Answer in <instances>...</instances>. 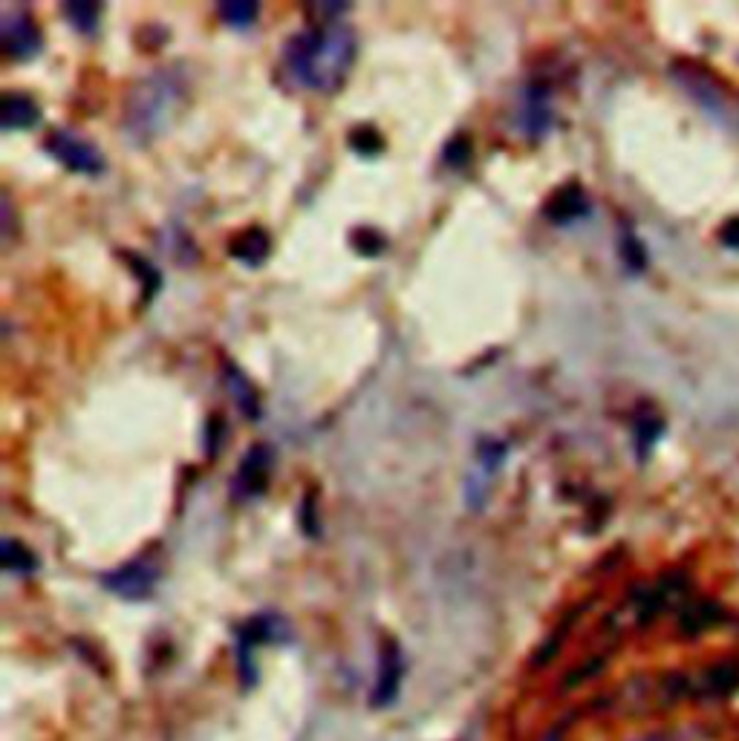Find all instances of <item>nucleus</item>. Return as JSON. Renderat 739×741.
<instances>
[{
  "label": "nucleus",
  "instance_id": "dca6fc26",
  "mask_svg": "<svg viewBox=\"0 0 739 741\" xmlns=\"http://www.w3.org/2000/svg\"><path fill=\"white\" fill-rule=\"evenodd\" d=\"M64 18L70 21V26H76L81 35H93L99 29V18H102V6L99 3H67L64 6Z\"/></svg>",
  "mask_w": 739,
  "mask_h": 741
},
{
  "label": "nucleus",
  "instance_id": "2eb2a0df",
  "mask_svg": "<svg viewBox=\"0 0 739 741\" xmlns=\"http://www.w3.org/2000/svg\"><path fill=\"white\" fill-rule=\"evenodd\" d=\"M0 563L9 574H32L38 569V557L26 548L24 543L6 537L3 540V548H0Z\"/></svg>",
  "mask_w": 739,
  "mask_h": 741
},
{
  "label": "nucleus",
  "instance_id": "7ed1b4c3",
  "mask_svg": "<svg viewBox=\"0 0 739 741\" xmlns=\"http://www.w3.org/2000/svg\"><path fill=\"white\" fill-rule=\"evenodd\" d=\"M44 148L58 165H64L67 171L81 173V176H99L107 168L102 150L96 148L90 139L78 136L73 130H64V127L52 130Z\"/></svg>",
  "mask_w": 739,
  "mask_h": 741
},
{
  "label": "nucleus",
  "instance_id": "f257e3e1",
  "mask_svg": "<svg viewBox=\"0 0 739 741\" xmlns=\"http://www.w3.org/2000/svg\"><path fill=\"white\" fill-rule=\"evenodd\" d=\"M356 32L341 21H324L315 29H304L286 44V67L306 90L330 96L341 90L356 61Z\"/></svg>",
  "mask_w": 739,
  "mask_h": 741
},
{
  "label": "nucleus",
  "instance_id": "ddd939ff",
  "mask_svg": "<svg viewBox=\"0 0 739 741\" xmlns=\"http://www.w3.org/2000/svg\"><path fill=\"white\" fill-rule=\"evenodd\" d=\"M223 378H226V387H229L231 398H234V404H237V410L246 416L249 421H260V396H257L255 384L246 378V372L237 370L234 364H226V372H223Z\"/></svg>",
  "mask_w": 739,
  "mask_h": 741
},
{
  "label": "nucleus",
  "instance_id": "393cba45",
  "mask_svg": "<svg viewBox=\"0 0 739 741\" xmlns=\"http://www.w3.org/2000/svg\"><path fill=\"white\" fill-rule=\"evenodd\" d=\"M624 260L633 266V269H641L644 266V251L638 246L633 237H627V246H624Z\"/></svg>",
  "mask_w": 739,
  "mask_h": 741
},
{
  "label": "nucleus",
  "instance_id": "b1692460",
  "mask_svg": "<svg viewBox=\"0 0 739 741\" xmlns=\"http://www.w3.org/2000/svg\"><path fill=\"white\" fill-rule=\"evenodd\" d=\"M569 623H572V618L566 620L561 629H558V632H555V635H552L549 641L540 646V652H537V658H535L537 669L546 667V664H549V661H552V658H555V655L561 652V643H563V638H566V632H569Z\"/></svg>",
  "mask_w": 739,
  "mask_h": 741
},
{
  "label": "nucleus",
  "instance_id": "20e7f679",
  "mask_svg": "<svg viewBox=\"0 0 739 741\" xmlns=\"http://www.w3.org/2000/svg\"><path fill=\"white\" fill-rule=\"evenodd\" d=\"M509 456V445L500 442V439H483L477 445V456H474V465L468 470V479H465V505L471 511H480L488 494H491V485L497 479V473L503 468Z\"/></svg>",
  "mask_w": 739,
  "mask_h": 741
},
{
  "label": "nucleus",
  "instance_id": "9b49d317",
  "mask_svg": "<svg viewBox=\"0 0 739 741\" xmlns=\"http://www.w3.org/2000/svg\"><path fill=\"white\" fill-rule=\"evenodd\" d=\"M269 251H272V240H269V234L263 228H246V231H240L229 243L231 257L237 263L249 266V269L263 266L266 257H269Z\"/></svg>",
  "mask_w": 739,
  "mask_h": 741
},
{
  "label": "nucleus",
  "instance_id": "423d86ee",
  "mask_svg": "<svg viewBox=\"0 0 739 741\" xmlns=\"http://www.w3.org/2000/svg\"><path fill=\"white\" fill-rule=\"evenodd\" d=\"M0 38H3V50L9 58L15 61H29L35 58L41 47H44V38H41V29L35 26L32 15L24 9H6L3 18H0Z\"/></svg>",
  "mask_w": 739,
  "mask_h": 741
},
{
  "label": "nucleus",
  "instance_id": "6e6552de",
  "mask_svg": "<svg viewBox=\"0 0 739 741\" xmlns=\"http://www.w3.org/2000/svg\"><path fill=\"white\" fill-rule=\"evenodd\" d=\"M517 124H520L523 136H529V139H540V136L549 133V127H552V99H549L546 84L532 81V84L523 87L520 107H517Z\"/></svg>",
  "mask_w": 739,
  "mask_h": 741
},
{
  "label": "nucleus",
  "instance_id": "f03ea898",
  "mask_svg": "<svg viewBox=\"0 0 739 741\" xmlns=\"http://www.w3.org/2000/svg\"><path fill=\"white\" fill-rule=\"evenodd\" d=\"M185 101V81L171 70H156L142 78L125 107V133L133 145H151L171 124L177 122L179 107Z\"/></svg>",
  "mask_w": 739,
  "mask_h": 741
},
{
  "label": "nucleus",
  "instance_id": "f3484780",
  "mask_svg": "<svg viewBox=\"0 0 739 741\" xmlns=\"http://www.w3.org/2000/svg\"><path fill=\"white\" fill-rule=\"evenodd\" d=\"M260 15V6L249 3V0H237V3H220V18L234 29H249Z\"/></svg>",
  "mask_w": 739,
  "mask_h": 741
},
{
  "label": "nucleus",
  "instance_id": "39448f33",
  "mask_svg": "<svg viewBox=\"0 0 739 741\" xmlns=\"http://www.w3.org/2000/svg\"><path fill=\"white\" fill-rule=\"evenodd\" d=\"M272 468H275V453L269 445H255L246 450V456L240 459L237 473L231 479V494L234 499L246 502V499H257L266 494L269 479H272Z\"/></svg>",
  "mask_w": 739,
  "mask_h": 741
},
{
  "label": "nucleus",
  "instance_id": "aec40b11",
  "mask_svg": "<svg viewBox=\"0 0 739 741\" xmlns=\"http://www.w3.org/2000/svg\"><path fill=\"white\" fill-rule=\"evenodd\" d=\"M125 260H128L130 266H133V272L139 274V280L148 286V295H145V303L151 300L159 289H162V274L156 272V266H153L151 260H145V257H136V254H125Z\"/></svg>",
  "mask_w": 739,
  "mask_h": 741
},
{
  "label": "nucleus",
  "instance_id": "6ab92c4d",
  "mask_svg": "<svg viewBox=\"0 0 739 741\" xmlns=\"http://www.w3.org/2000/svg\"><path fill=\"white\" fill-rule=\"evenodd\" d=\"M716 615H719V612H716L714 603H696V606H690L688 612L682 615V629L690 632V635H696V632L714 626Z\"/></svg>",
  "mask_w": 739,
  "mask_h": 741
},
{
  "label": "nucleus",
  "instance_id": "5701e85b",
  "mask_svg": "<svg viewBox=\"0 0 739 741\" xmlns=\"http://www.w3.org/2000/svg\"><path fill=\"white\" fill-rule=\"evenodd\" d=\"M604 669V658H592V661H587L584 667H578V669H572L566 678H563V692H569V690H575V687H581L584 681H589V678H595L598 672Z\"/></svg>",
  "mask_w": 739,
  "mask_h": 741
},
{
  "label": "nucleus",
  "instance_id": "f8f14e48",
  "mask_svg": "<svg viewBox=\"0 0 739 741\" xmlns=\"http://www.w3.org/2000/svg\"><path fill=\"white\" fill-rule=\"evenodd\" d=\"M41 122V107L38 101L29 99L24 93H6L0 107V127L3 130H29Z\"/></svg>",
  "mask_w": 739,
  "mask_h": 741
},
{
  "label": "nucleus",
  "instance_id": "a211bd4d",
  "mask_svg": "<svg viewBox=\"0 0 739 741\" xmlns=\"http://www.w3.org/2000/svg\"><path fill=\"white\" fill-rule=\"evenodd\" d=\"M350 148L356 150L358 156H379L384 150L382 133L370 124H358L350 130Z\"/></svg>",
  "mask_w": 739,
  "mask_h": 741
},
{
  "label": "nucleus",
  "instance_id": "0eeeda50",
  "mask_svg": "<svg viewBox=\"0 0 739 741\" xmlns=\"http://www.w3.org/2000/svg\"><path fill=\"white\" fill-rule=\"evenodd\" d=\"M156 583H159V571L148 560H130V563L107 571L102 577L104 589L125 597V600H148L156 589Z\"/></svg>",
  "mask_w": 739,
  "mask_h": 741
},
{
  "label": "nucleus",
  "instance_id": "a878e982",
  "mask_svg": "<svg viewBox=\"0 0 739 741\" xmlns=\"http://www.w3.org/2000/svg\"><path fill=\"white\" fill-rule=\"evenodd\" d=\"M725 243L739 248V220H734V223L725 228Z\"/></svg>",
  "mask_w": 739,
  "mask_h": 741
},
{
  "label": "nucleus",
  "instance_id": "9d476101",
  "mask_svg": "<svg viewBox=\"0 0 739 741\" xmlns=\"http://www.w3.org/2000/svg\"><path fill=\"white\" fill-rule=\"evenodd\" d=\"M546 220L555 225H569L589 214V197L581 185H563L561 191H555L549 202L543 205Z\"/></svg>",
  "mask_w": 739,
  "mask_h": 741
},
{
  "label": "nucleus",
  "instance_id": "412c9836",
  "mask_svg": "<svg viewBox=\"0 0 739 741\" xmlns=\"http://www.w3.org/2000/svg\"><path fill=\"white\" fill-rule=\"evenodd\" d=\"M353 248H356L361 257H379L384 248H387V240H384L379 231L358 228L356 234H353Z\"/></svg>",
  "mask_w": 739,
  "mask_h": 741
},
{
  "label": "nucleus",
  "instance_id": "1a4fd4ad",
  "mask_svg": "<svg viewBox=\"0 0 739 741\" xmlns=\"http://www.w3.org/2000/svg\"><path fill=\"white\" fill-rule=\"evenodd\" d=\"M402 675H405V658H402V649L396 641H387L382 646V661H379V681H376V690H373V707H387L396 701L399 695V684H402Z\"/></svg>",
  "mask_w": 739,
  "mask_h": 741
},
{
  "label": "nucleus",
  "instance_id": "4be33fe9",
  "mask_svg": "<svg viewBox=\"0 0 739 741\" xmlns=\"http://www.w3.org/2000/svg\"><path fill=\"white\" fill-rule=\"evenodd\" d=\"M471 139L468 136H457V139H451L448 142V148H445V153H442V162L448 165V168H454V171H459V168H465L468 162H471Z\"/></svg>",
  "mask_w": 739,
  "mask_h": 741
},
{
  "label": "nucleus",
  "instance_id": "4468645a",
  "mask_svg": "<svg viewBox=\"0 0 739 741\" xmlns=\"http://www.w3.org/2000/svg\"><path fill=\"white\" fill-rule=\"evenodd\" d=\"M739 687V664L737 661H722L705 672L702 678V692L711 695V698H725L731 692H737Z\"/></svg>",
  "mask_w": 739,
  "mask_h": 741
}]
</instances>
